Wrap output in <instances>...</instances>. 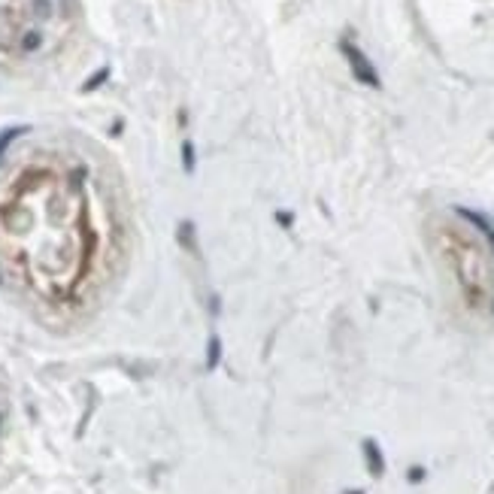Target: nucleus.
<instances>
[{
    "label": "nucleus",
    "mask_w": 494,
    "mask_h": 494,
    "mask_svg": "<svg viewBox=\"0 0 494 494\" xmlns=\"http://www.w3.org/2000/svg\"><path fill=\"white\" fill-rule=\"evenodd\" d=\"M443 261L449 264L464 300L476 312L494 309V246L482 230L452 221L440 230Z\"/></svg>",
    "instance_id": "1"
}]
</instances>
